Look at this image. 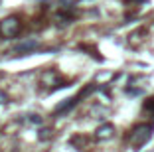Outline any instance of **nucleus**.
I'll use <instances>...</instances> for the list:
<instances>
[{"label":"nucleus","mask_w":154,"mask_h":152,"mask_svg":"<svg viewBox=\"0 0 154 152\" xmlns=\"http://www.w3.org/2000/svg\"><path fill=\"white\" fill-rule=\"evenodd\" d=\"M150 136H152V126H150V125L136 126V129L132 130V134H131V144H132V148H134V150H138L140 146H144V144L150 140Z\"/></svg>","instance_id":"nucleus-1"},{"label":"nucleus","mask_w":154,"mask_h":152,"mask_svg":"<svg viewBox=\"0 0 154 152\" xmlns=\"http://www.w3.org/2000/svg\"><path fill=\"white\" fill-rule=\"evenodd\" d=\"M18 30H20V22L16 18H8V20L2 22V34H4V36L12 38V36L18 34Z\"/></svg>","instance_id":"nucleus-2"},{"label":"nucleus","mask_w":154,"mask_h":152,"mask_svg":"<svg viewBox=\"0 0 154 152\" xmlns=\"http://www.w3.org/2000/svg\"><path fill=\"white\" fill-rule=\"evenodd\" d=\"M113 132H115V126L111 125V123H107V125H101L99 129H97L95 136H97V140H107V138L113 136Z\"/></svg>","instance_id":"nucleus-3"},{"label":"nucleus","mask_w":154,"mask_h":152,"mask_svg":"<svg viewBox=\"0 0 154 152\" xmlns=\"http://www.w3.org/2000/svg\"><path fill=\"white\" fill-rule=\"evenodd\" d=\"M75 105H77V97L65 99L61 105H57V107H55V113H57V115H61V113H65V111H69V109H73Z\"/></svg>","instance_id":"nucleus-4"},{"label":"nucleus","mask_w":154,"mask_h":152,"mask_svg":"<svg viewBox=\"0 0 154 152\" xmlns=\"http://www.w3.org/2000/svg\"><path fill=\"white\" fill-rule=\"evenodd\" d=\"M36 42H24V44H20L18 48H16V51L18 54H28V51H32V49H36Z\"/></svg>","instance_id":"nucleus-5"},{"label":"nucleus","mask_w":154,"mask_h":152,"mask_svg":"<svg viewBox=\"0 0 154 152\" xmlns=\"http://www.w3.org/2000/svg\"><path fill=\"white\" fill-rule=\"evenodd\" d=\"M144 109H146V111H154V97L148 99V101L144 103Z\"/></svg>","instance_id":"nucleus-6"},{"label":"nucleus","mask_w":154,"mask_h":152,"mask_svg":"<svg viewBox=\"0 0 154 152\" xmlns=\"http://www.w3.org/2000/svg\"><path fill=\"white\" fill-rule=\"evenodd\" d=\"M48 138H50V130L44 129V130L40 132V140H48Z\"/></svg>","instance_id":"nucleus-7"},{"label":"nucleus","mask_w":154,"mask_h":152,"mask_svg":"<svg viewBox=\"0 0 154 152\" xmlns=\"http://www.w3.org/2000/svg\"><path fill=\"white\" fill-rule=\"evenodd\" d=\"M30 121H32V123H38V125H40V123H42V119H40V116H38V115H34L32 119H30Z\"/></svg>","instance_id":"nucleus-8"},{"label":"nucleus","mask_w":154,"mask_h":152,"mask_svg":"<svg viewBox=\"0 0 154 152\" xmlns=\"http://www.w3.org/2000/svg\"><path fill=\"white\" fill-rule=\"evenodd\" d=\"M4 101H6V95L2 93V91H0V103H4Z\"/></svg>","instance_id":"nucleus-9"}]
</instances>
